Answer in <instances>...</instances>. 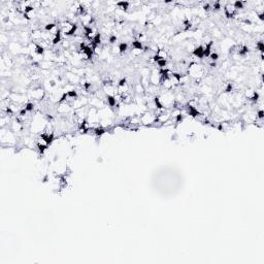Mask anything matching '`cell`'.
I'll return each mask as SVG.
<instances>
[{
    "mask_svg": "<svg viewBox=\"0 0 264 264\" xmlns=\"http://www.w3.org/2000/svg\"><path fill=\"white\" fill-rule=\"evenodd\" d=\"M33 9H34L33 6H31V5H27V6H25V8H24V13H30V12H33Z\"/></svg>",
    "mask_w": 264,
    "mask_h": 264,
    "instance_id": "obj_23",
    "label": "cell"
},
{
    "mask_svg": "<svg viewBox=\"0 0 264 264\" xmlns=\"http://www.w3.org/2000/svg\"><path fill=\"white\" fill-rule=\"evenodd\" d=\"M233 9H241L243 8V2L242 1H235L233 3Z\"/></svg>",
    "mask_w": 264,
    "mask_h": 264,
    "instance_id": "obj_15",
    "label": "cell"
},
{
    "mask_svg": "<svg viewBox=\"0 0 264 264\" xmlns=\"http://www.w3.org/2000/svg\"><path fill=\"white\" fill-rule=\"evenodd\" d=\"M249 99H250L251 101L256 102V101H258V99H259V94H258L257 92H253V96H252V97H250Z\"/></svg>",
    "mask_w": 264,
    "mask_h": 264,
    "instance_id": "obj_18",
    "label": "cell"
},
{
    "mask_svg": "<svg viewBox=\"0 0 264 264\" xmlns=\"http://www.w3.org/2000/svg\"><path fill=\"white\" fill-rule=\"evenodd\" d=\"M258 17H259V19H260L261 21H263V20H264V18H263V13H260Z\"/></svg>",
    "mask_w": 264,
    "mask_h": 264,
    "instance_id": "obj_29",
    "label": "cell"
},
{
    "mask_svg": "<svg viewBox=\"0 0 264 264\" xmlns=\"http://www.w3.org/2000/svg\"><path fill=\"white\" fill-rule=\"evenodd\" d=\"M132 48H133V50H138V51H141V50H143L142 43L139 41V40L132 41Z\"/></svg>",
    "mask_w": 264,
    "mask_h": 264,
    "instance_id": "obj_8",
    "label": "cell"
},
{
    "mask_svg": "<svg viewBox=\"0 0 264 264\" xmlns=\"http://www.w3.org/2000/svg\"><path fill=\"white\" fill-rule=\"evenodd\" d=\"M257 117H258V119H263V117H264V113H263L262 109L257 113Z\"/></svg>",
    "mask_w": 264,
    "mask_h": 264,
    "instance_id": "obj_26",
    "label": "cell"
},
{
    "mask_svg": "<svg viewBox=\"0 0 264 264\" xmlns=\"http://www.w3.org/2000/svg\"><path fill=\"white\" fill-rule=\"evenodd\" d=\"M25 109H26L27 112H32L33 109H34V104L32 102L26 103V105H25Z\"/></svg>",
    "mask_w": 264,
    "mask_h": 264,
    "instance_id": "obj_17",
    "label": "cell"
},
{
    "mask_svg": "<svg viewBox=\"0 0 264 264\" xmlns=\"http://www.w3.org/2000/svg\"><path fill=\"white\" fill-rule=\"evenodd\" d=\"M108 41L111 42V43H114L117 41V36L116 35H112L111 37H109V39H108Z\"/></svg>",
    "mask_w": 264,
    "mask_h": 264,
    "instance_id": "obj_25",
    "label": "cell"
},
{
    "mask_svg": "<svg viewBox=\"0 0 264 264\" xmlns=\"http://www.w3.org/2000/svg\"><path fill=\"white\" fill-rule=\"evenodd\" d=\"M210 8H211V6H210V4H208V3L207 4H204V5H203V9H204V11L207 12V11H210Z\"/></svg>",
    "mask_w": 264,
    "mask_h": 264,
    "instance_id": "obj_28",
    "label": "cell"
},
{
    "mask_svg": "<svg viewBox=\"0 0 264 264\" xmlns=\"http://www.w3.org/2000/svg\"><path fill=\"white\" fill-rule=\"evenodd\" d=\"M127 49H128V44H127L126 42H121L120 44H119V47H118L119 52H120L121 54L125 53V52L127 51Z\"/></svg>",
    "mask_w": 264,
    "mask_h": 264,
    "instance_id": "obj_9",
    "label": "cell"
},
{
    "mask_svg": "<svg viewBox=\"0 0 264 264\" xmlns=\"http://www.w3.org/2000/svg\"><path fill=\"white\" fill-rule=\"evenodd\" d=\"M232 90H233V86H232V84H231V83H229V84L227 85L226 89H225V92H226V93H230V92H232Z\"/></svg>",
    "mask_w": 264,
    "mask_h": 264,
    "instance_id": "obj_24",
    "label": "cell"
},
{
    "mask_svg": "<svg viewBox=\"0 0 264 264\" xmlns=\"http://www.w3.org/2000/svg\"><path fill=\"white\" fill-rule=\"evenodd\" d=\"M210 58H211V60H212L213 62H216L218 59H219V55H218L217 53H212V54L210 55Z\"/></svg>",
    "mask_w": 264,
    "mask_h": 264,
    "instance_id": "obj_20",
    "label": "cell"
},
{
    "mask_svg": "<svg viewBox=\"0 0 264 264\" xmlns=\"http://www.w3.org/2000/svg\"><path fill=\"white\" fill-rule=\"evenodd\" d=\"M129 2L127 1H120V2H118L117 3V6L118 7H120L121 9H123V11H127V9L129 8Z\"/></svg>",
    "mask_w": 264,
    "mask_h": 264,
    "instance_id": "obj_7",
    "label": "cell"
},
{
    "mask_svg": "<svg viewBox=\"0 0 264 264\" xmlns=\"http://www.w3.org/2000/svg\"><path fill=\"white\" fill-rule=\"evenodd\" d=\"M126 78H122L120 79V82L118 84V88H123V87H126Z\"/></svg>",
    "mask_w": 264,
    "mask_h": 264,
    "instance_id": "obj_22",
    "label": "cell"
},
{
    "mask_svg": "<svg viewBox=\"0 0 264 264\" xmlns=\"http://www.w3.org/2000/svg\"><path fill=\"white\" fill-rule=\"evenodd\" d=\"M256 47L258 48L259 51L261 52V54H263V52H264V44H263V42L262 41H258L257 44H256Z\"/></svg>",
    "mask_w": 264,
    "mask_h": 264,
    "instance_id": "obj_19",
    "label": "cell"
},
{
    "mask_svg": "<svg viewBox=\"0 0 264 264\" xmlns=\"http://www.w3.org/2000/svg\"><path fill=\"white\" fill-rule=\"evenodd\" d=\"M94 132H95V134L97 136H101L103 135L104 133H105V129H104L103 127H97L94 129Z\"/></svg>",
    "mask_w": 264,
    "mask_h": 264,
    "instance_id": "obj_11",
    "label": "cell"
},
{
    "mask_svg": "<svg viewBox=\"0 0 264 264\" xmlns=\"http://www.w3.org/2000/svg\"><path fill=\"white\" fill-rule=\"evenodd\" d=\"M203 47L202 46H199V47H197V48H195L193 50V55L195 57H197V58H199V59H202V58H204V54H203Z\"/></svg>",
    "mask_w": 264,
    "mask_h": 264,
    "instance_id": "obj_1",
    "label": "cell"
},
{
    "mask_svg": "<svg viewBox=\"0 0 264 264\" xmlns=\"http://www.w3.org/2000/svg\"><path fill=\"white\" fill-rule=\"evenodd\" d=\"M106 100H107L108 105L111 106V107L116 106V104H117V99H116V97H114V96H113V95H107V96H106Z\"/></svg>",
    "mask_w": 264,
    "mask_h": 264,
    "instance_id": "obj_4",
    "label": "cell"
},
{
    "mask_svg": "<svg viewBox=\"0 0 264 264\" xmlns=\"http://www.w3.org/2000/svg\"><path fill=\"white\" fill-rule=\"evenodd\" d=\"M157 64H158V66L160 67L161 69H164V68L166 67V65H167V61H166V59L161 58V59H159V60L157 61Z\"/></svg>",
    "mask_w": 264,
    "mask_h": 264,
    "instance_id": "obj_10",
    "label": "cell"
},
{
    "mask_svg": "<svg viewBox=\"0 0 264 264\" xmlns=\"http://www.w3.org/2000/svg\"><path fill=\"white\" fill-rule=\"evenodd\" d=\"M67 93V97L68 98H72V99H76L77 98V92L75 90H70L66 92Z\"/></svg>",
    "mask_w": 264,
    "mask_h": 264,
    "instance_id": "obj_12",
    "label": "cell"
},
{
    "mask_svg": "<svg viewBox=\"0 0 264 264\" xmlns=\"http://www.w3.org/2000/svg\"><path fill=\"white\" fill-rule=\"evenodd\" d=\"M76 30H77V25L76 24H72V26L70 27V29L64 32V34H65L66 36H71L76 32Z\"/></svg>",
    "mask_w": 264,
    "mask_h": 264,
    "instance_id": "obj_5",
    "label": "cell"
},
{
    "mask_svg": "<svg viewBox=\"0 0 264 264\" xmlns=\"http://www.w3.org/2000/svg\"><path fill=\"white\" fill-rule=\"evenodd\" d=\"M220 8H221V4L219 2H216L215 4H214V9H215V11H219Z\"/></svg>",
    "mask_w": 264,
    "mask_h": 264,
    "instance_id": "obj_27",
    "label": "cell"
},
{
    "mask_svg": "<svg viewBox=\"0 0 264 264\" xmlns=\"http://www.w3.org/2000/svg\"><path fill=\"white\" fill-rule=\"evenodd\" d=\"M60 41H61V30L60 29H58L54 34V38L52 39V43L54 44V46H56V44H58Z\"/></svg>",
    "mask_w": 264,
    "mask_h": 264,
    "instance_id": "obj_2",
    "label": "cell"
},
{
    "mask_svg": "<svg viewBox=\"0 0 264 264\" xmlns=\"http://www.w3.org/2000/svg\"><path fill=\"white\" fill-rule=\"evenodd\" d=\"M54 28H56V24L55 23H49L44 26V30L46 31H52Z\"/></svg>",
    "mask_w": 264,
    "mask_h": 264,
    "instance_id": "obj_16",
    "label": "cell"
},
{
    "mask_svg": "<svg viewBox=\"0 0 264 264\" xmlns=\"http://www.w3.org/2000/svg\"><path fill=\"white\" fill-rule=\"evenodd\" d=\"M34 52H35V54L39 55V56H41V55L44 54V48L41 46V44L36 43V44H35V50H34Z\"/></svg>",
    "mask_w": 264,
    "mask_h": 264,
    "instance_id": "obj_6",
    "label": "cell"
},
{
    "mask_svg": "<svg viewBox=\"0 0 264 264\" xmlns=\"http://www.w3.org/2000/svg\"><path fill=\"white\" fill-rule=\"evenodd\" d=\"M174 119H176V123H181L183 120H184V116L182 113H178V114H176V117H174Z\"/></svg>",
    "mask_w": 264,
    "mask_h": 264,
    "instance_id": "obj_21",
    "label": "cell"
},
{
    "mask_svg": "<svg viewBox=\"0 0 264 264\" xmlns=\"http://www.w3.org/2000/svg\"><path fill=\"white\" fill-rule=\"evenodd\" d=\"M154 102H155V105L158 109H163V104L160 102V99H159V97H155V99H154Z\"/></svg>",
    "mask_w": 264,
    "mask_h": 264,
    "instance_id": "obj_13",
    "label": "cell"
},
{
    "mask_svg": "<svg viewBox=\"0 0 264 264\" xmlns=\"http://www.w3.org/2000/svg\"><path fill=\"white\" fill-rule=\"evenodd\" d=\"M212 47H213V41H210L203 49V54L204 57H210V55L212 54Z\"/></svg>",
    "mask_w": 264,
    "mask_h": 264,
    "instance_id": "obj_3",
    "label": "cell"
},
{
    "mask_svg": "<svg viewBox=\"0 0 264 264\" xmlns=\"http://www.w3.org/2000/svg\"><path fill=\"white\" fill-rule=\"evenodd\" d=\"M37 148H38V151L40 154H43L44 151L48 149V144H41V143H37Z\"/></svg>",
    "mask_w": 264,
    "mask_h": 264,
    "instance_id": "obj_14",
    "label": "cell"
}]
</instances>
